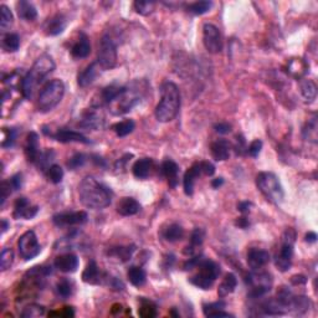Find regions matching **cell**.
<instances>
[{"label":"cell","instance_id":"cell-46","mask_svg":"<svg viewBox=\"0 0 318 318\" xmlns=\"http://www.w3.org/2000/svg\"><path fill=\"white\" fill-rule=\"evenodd\" d=\"M47 178L49 181L53 183V184H59L63 182L64 179V169L57 164H52L51 167L47 169Z\"/></svg>","mask_w":318,"mask_h":318},{"label":"cell","instance_id":"cell-55","mask_svg":"<svg viewBox=\"0 0 318 318\" xmlns=\"http://www.w3.org/2000/svg\"><path fill=\"white\" fill-rule=\"evenodd\" d=\"M200 168H201V173L208 177H212L214 176V173H215V167H214L213 163L208 162V160L200 162Z\"/></svg>","mask_w":318,"mask_h":318},{"label":"cell","instance_id":"cell-16","mask_svg":"<svg viewBox=\"0 0 318 318\" xmlns=\"http://www.w3.org/2000/svg\"><path fill=\"white\" fill-rule=\"evenodd\" d=\"M39 213V207H32L30 205L29 200L24 196L19 198L18 200L14 204V213L13 216L15 219H26V220H30V219L35 218L36 214Z\"/></svg>","mask_w":318,"mask_h":318},{"label":"cell","instance_id":"cell-13","mask_svg":"<svg viewBox=\"0 0 318 318\" xmlns=\"http://www.w3.org/2000/svg\"><path fill=\"white\" fill-rule=\"evenodd\" d=\"M89 219L86 212H67L59 213L52 216V223L59 227L74 226V225L85 224Z\"/></svg>","mask_w":318,"mask_h":318},{"label":"cell","instance_id":"cell-60","mask_svg":"<svg viewBox=\"0 0 318 318\" xmlns=\"http://www.w3.org/2000/svg\"><path fill=\"white\" fill-rule=\"evenodd\" d=\"M223 184H224V178H215V179H213V182H212V187L214 188V189H218V188L221 187Z\"/></svg>","mask_w":318,"mask_h":318},{"label":"cell","instance_id":"cell-2","mask_svg":"<svg viewBox=\"0 0 318 318\" xmlns=\"http://www.w3.org/2000/svg\"><path fill=\"white\" fill-rule=\"evenodd\" d=\"M55 70V61L49 53H44L33 65L32 69L22 78L21 94L26 100H32L36 87Z\"/></svg>","mask_w":318,"mask_h":318},{"label":"cell","instance_id":"cell-48","mask_svg":"<svg viewBox=\"0 0 318 318\" xmlns=\"http://www.w3.org/2000/svg\"><path fill=\"white\" fill-rule=\"evenodd\" d=\"M45 314V307L40 305H30L24 308L21 312V317L25 318H34V317H41Z\"/></svg>","mask_w":318,"mask_h":318},{"label":"cell","instance_id":"cell-62","mask_svg":"<svg viewBox=\"0 0 318 318\" xmlns=\"http://www.w3.org/2000/svg\"><path fill=\"white\" fill-rule=\"evenodd\" d=\"M292 282H294L295 285H298V283H305L306 277L305 276H294V277H292Z\"/></svg>","mask_w":318,"mask_h":318},{"label":"cell","instance_id":"cell-33","mask_svg":"<svg viewBox=\"0 0 318 318\" xmlns=\"http://www.w3.org/2000/svg\"><path fill=\"white\" fill-rule=\"evenodd\" d=\"M127 277H128L129 282L136 287L143 286L146 283V281H147V274H146V271L142 269V267H138V266L129 267V270L127 272Z\"/></svg>","mask_w":318,"mask_h":318},{"label":"cell","instance_id":"cell-22","mask_svg":"<svg viewBox=\"0 0 318 318\" xmlns=\"http://www.w3.org/2000/svg\"><path fill=\"white\" fill-rule=\"evenodd\" d=\"M140 204L134 198L131 196H125V198L120 199L117 204V213L122 216H132L139 213Z\"/></svg>","mask_w":318,"mask_h":318},{"label":"cell","instance_id":"cell-10","mask_svg":"<svg viewBox=\"0 0 318 318\" xmlns=\"http://www.w3.org/2000/svg\"><path fill=\"white\" fill-rule=\"evenodd\" d=\"M18 250L19 255L25 261L33 260V258H35L36 256L40 254L41 246L39 244L38 238H36L35 232L29 230V232L22 234L18 241Z\"/></svg>","mask_w":318,"mask_h":318},{"label":"cell","instance_id":"cell-18","mask_svg":"<svg viewBox=\"0 0 318 318\" xmlns=\"http://www.w3.org/2000/svg\"><path fill=\"white\" fill-rule=\"evenodd\" d=\"M78 257L74 254H64L57 256L55 258V263H53V266L57 270H60L61 272H66V274H72V272H76L78 269Z\"/></svg>","mask_w":318,"mask_h":318},{"label":"cell","instance_id":"cell-58","mask_svg":"<svg viewBox=\"0 0 318 318\" xmlns=\"http://www.w3.org/2000/svg\"><path fill=\"white\" fill-rule=\"evenodd\" d=\"M244 144H245V139H244V138L241 137V136H238V139H236V146H235L236 153H238V154L243 153V151L245 149Z\"/></svg>","mask_w":318,"mask_h":318},{"label":"cell","instance_id":"cell-14","mask_svg":"<svg viewBox=\"0 0 318 318\" xmlns=\"http://www.w3.org/2000/svg\"><path fill=\"white\" fill-rule=\"evenodd\" d=\"M78 126L87 131H98L105 126V117L98 111V107H96V108L89 109L83 113L82 118L78 122Z\"/></svg>","mask_w":318,"mask_h":318},{"label":"cell","instance_id":"cell-61","mask_svg":"<svg viewBox=\"0 0 318 318\" xmlns=\"http://www.w3.org/2000/svg\"><path fill=\"white\" fill-rule=\"evenodd\" d=\"M305 240L307 241V243H316L317 240V234L316 233H308L307 235H306Z\"/></svg>","mask_w":318,"mask_h":318},{"label":"cell","instance_id":"cell-3","mask_svg":"<svg viewBox=\"0 0 318 318\" xmlns=\"http://www.w3.org/2000/svg\"><path fill=\"white\" fill-rule=\"evenodd\" d=\"M181 108V92L178 86L165 81L160 87V101L156 107V118L162 123L173 121L178 116Z\"/></svg>","mask_w":318,"mask_h":318},{"label":"cell","instance_id":"cell-36","mask_svg":"<svg viewBox=\"0 0 318 318\" xmlns=\"http://www.w3.org/2000/svg\"><path fill=\"white\" fill-rule=\"evenodd\" d=\"M303 137L308 142H312L316 144L317 143V117L316 114H313V117L309 118L307 125L305 126L302 131Z\"/></svg>","mask_w":318,"mask_h":318},{"label":"cell","instance_id":"cell-29","mask_svg":"<svg viewBox=\"0 0 318 318\" xmlns=\"http://www.w3.org/2000/svg\"><path fill=\"white\" fill-rule=\"evenodd\" d=\"M16 9H18L19 18L25 21H34L38 18V10L34 7L32 3L26 2V0H20L16 4Z\"/></svg>","mask_w":318,"mask_h":318},{"label":"cell","instance_id":"cell-5","mask_svg":"<svg viewBox=\"0 0 318 318\" xmlns=\"http://www.w3.org/2000/svg\"><path fill=\"white\" fill-rule=\"evenodd\" d=\"M65 95V85L61 80L55 78L47 82L38 98V109L41 113L52 111L61 102Z\"/></svg>","mask_w":318,"mask_h":318},{"label":"cell","instance_id":"cell-52","mask_svg":"<svg viewBox=\"0 0 318 318\" xmlns=\"http://www.w3.org/2000/svg\"><path fill=\"white\" fill-rule=\"evenodd\" d=\"M11 191H13V189H11L9 181H3L2 185H0V207L2 208L5 205V201L10 196Z\"/></svg>","mask_w":318,"mask_h":318},{"label":"cell","instance_id":"cell-1","mask_svg":"<svg viewBox=\"0 0 318 318\" xmlns=\"http://www.w3.org/2000/svg\"><path fill=\"white\" fill-rule=\"evenodd\" d=\"M112 191L94 177H86L78 185V196L83 207L89 209H105L112 201Z\"/></svg>","mask_w":318,"mask_h":318},{"label":"cell","instance_id":"cell-59","mask_svg":"<svg viewBox=\"0 0 318 318\" xmlns=\"http://www.w3.org/2000/svg\"><path fill=\"white\" fill-rule=\"evenodd\" d=\"M235 224L238 225L239 227H241V229H246V227H249V225H250L249 220H247L245 216H241V218H239L238 220H236Z\"/></svg>","mask_w":318,"mask_h":318},{"label":"cell","instance_id":"cell-17","mask_svg":"<svg viewBox=\"0 0 318 318\" xmlns=\"http://www.w3.org/2000/svg\"><path fill=\"white\" fill-rule=\"evenodd\" d=\"M67 26V20L63 14H55L44 24V32L47 36H56L64 33Z\"/></svg>","mask_w":318,"mask_h":318},{"label":"cell","instance_id":"cell-35","mask_svg":"<svg viewBox=\"0 0 318 318\" xmlns=\"http://www.w3.org/2000/svg\"><path fill=\"white\" fill-rule=\"evenodd\" d=\"M163 236L169 243H176V241H179L183 239V236H184V229L179 224H171L165 229Z\"/></svg>","mask_w":318,"mask_h":318},{"label":"cell","instance_id":"cell-63","mask_svg":"<svg viewBox=\"0 0 318 318\" xmlns=\"http://www.w3.org/2000/svg\"><path fill=\"white\" fill-rule=\"evenodd\" d=\"M10 227V224L9 221L7 220V219H2V234H5L7 233V230Z\"/></svg>","mask_w":318,"mask_h":318},{"label":"cell","instance_id":"cell-15","mask_svg":"<svg viewBox=\"0 0 318 318\" xmlns=\"http://www.w3.org/2000/svg\"><path fill=\"white\" fill-rule=\"evenodd\" d=\"M270 260H271V256L266 250L252 247L247 251V265L252 271L263 269L264 266H266L270 263Z\"/></svg>","mask_w":318,"mask_h":318},{"label":"cell","instance_id":"cell-12","mask_svg":"<svg viewBox=\"0 0 318 318\" xmlns=\"http://www.w3.org/2000/svg\"><path fill=\"white\" fill-rule=\"evenodd\" d=\"M43 132L46 136L53 138L55 140L60 143H83V144H91L92 140L89 139L86 136H83L82 133L80 132H76L72 131V129H65V128H60L52 133V132L46 131V129L43 128Z\"/></svg>","mask_w":318,"mask_h":318},{"label":"cell","instance_id":"cell-39","mask_svg":"<svg viewBox=\"0 0 318 318\" xmlns=\"http://www.w3.org/2000/svg\"><path fill=\"white\" fill-rule=\"evenodd\" d=\"M213 8V3L208 2V0H203V2H195L193 4H189L187 7V10L193 15H203V14L208 13Z\"/></svg>","mask_w":318,"mask_h":318},{"label":"cell","instance_id":"cell-6","mask_svg":"<svg viewBox=\"0 0 318 318\" xmlns=\"http://www.w3.org/2000/svg\"><path fill=\"white\" fill-rule=\"evenodd\" d=\"M198 272L195 275L191 276L189 278L191 285L200 290H210L216 281V278L220 276V266L215 263V261L209 260V258H203L199 261Z\"/></svg>","mask_w":318,"mask_h":318},{"label":"cell","instance_id":"cell-47","mask_svg":"<svg viewBox=\"0 0 318 318\" xmlns=\"http://www.w3.org/2000/svg\"><path fill=\"white\" fill-rule=\"evenodd\" d=\"M14 263V252L11 249H4L2 251V256H0V270L2 271H7L10 269Z\"/></svg>","mask_w":318,"mask_h":318},{"label":"cell","instance_id":"cell-38","mask_svg":"<svg viewBox=\"0 0 318 318\" xmlns=\"http://www.w3.org/2000/svg\"><path fill=\"white\" fill-rule=\"evenodd\" d=\"M134 127H136V125H134L133 120H125L113 125L112 129L118 137H126L134 131Z\"/></svg>","mask_w":318,"mask_h":318},{"label":"cell","instance_id":"cell-42","mask_svg":"<svg viewBox=\"0 0 318 318\" xmlns=\"http://www.w3.org/2000/svg\"><path fill=\"white\" fill-rule=\"evenodd\" d=\"M0 13H2V18H0V29H2L3 33H5L11 25H13L14 16L11 10L7 7V5H2V7H0Z\"/></svg>","mask_w":318,"mask_h":318},{"label":"cell","instance_id":"cell-8","mask_svg":"<svg viewBox=\"0 0 318 318\" xmlns=\"http://www.w3.org/2000/svg\"><path fill=\"white\" fill-rule=\"evenodd\" d=\"M296 241V233L294 229H287L281 239V245L275 255V266L281 272H286L291 269L294 258V247Z\"/></svg>","mask_w":318,"mask_h":318},{"label":"cell","instance_id":"cell-28","mask_svg":"<svg viewBox=\"0 0 318 318\" xmlns=\"http://www.w3.org/2000/svg\"><path fill=\"white\" fill-rule=\"evenodd\" d=\"M152 168H153V160L151 158L138 159L132 167L133 176L138 179H147L151 174Z\"/></svg>","mask_w":318,"mask_h":318},{"label":"cell","instance_id":"cell-19","mask_svg":"<svg viewBox=\"0 0 318 318\" xmlns=\"http://www.w3.org/2000/svg\"><path fill=\"white\" fill-rule=\"evenodd\" d=\"M201 168H200V162L194 163L193 165L185 171L184 179H183V187H184V193L187 195H193L194 193V184L195 181L201 176Z\"/></svg>","mask_w":318,"mask_h":318},{"label":"cell","instance_id":"cell-20","mask_svg":"<svg viewBox=\"0 0 318 318\" xmlns=\"http://www.w3.org/2000/svg\"><path fill=\"white\" fill-rule=\"evenodd\" d=\"M25 154L29 162L36 163L40 157V146H39V136L35 132H30L26 137L25 143Z\"/></svg>","mask_w":318,"mask_h":318},{"label":"cell","instance_id":"cell-4","mask_svg":"<svg viewBox=\"0 0 318 318\" xmlns=\"http://www.w3.org/2000/svg\"><path fill=\"white\" fill-rule=\"evenodd\" d=\"M143 94H144V89L138 81L132 82L128 86H125L123 87V91L118 95L116 100L112 101L108 105L109 111L114 116L128 113L129 111H132L133 107H136L140 102Z\"/></svg>","mask_w":318,"mask_h":318},{"label":"cell","instance_id":"cell-11","mask_svg":"<svg viewBox=\"0 0 318 318\" xmlns=\"http://www.w3.org/2000/svg\"><path fill=\"white\" fill-rule=\"evenodd\" d=\"M203 44L210 53H219L223 50V38L220 30L213 24L203 26Z\"/></svg>","mask_w":318,"mask_h":318},{"label":"cell","instance_id":"cell-24","mask_svg":"<svg viewBox=\"0 0 318 318\" xmlns=\"http://www.w3.org/2000/svg\"><path fill=\"white\" fill-rule=\"evenodd\" d=\"M230 151H232V146L226 139H218L212 143L210 147V152H212L213 158L216 162H223V160L229 159Z\"/></svg>","mask_w":318,"mask_h":318},{"label":"cell","instance_id":"cell-27","mask_svg":"<svg viewBox=\"0 0 318 318\" xmlns=\"http://www.w3.org/2000/svg\"><path fill=\"white\" fill-rule=\"evenodd\" d=\"M308 70L309 65L306 63L303 59L300 57L291 59V60L288 61V64H287V71H288V74L296 78L303 77V76L307 74Z\"/></svg>","mask_w":318,"mask_h":318},{"label":"cell","instance_id":"cell-40","mask_svg":"<svg viewBox=\"0 0 318 318\" xmlns=\"http://www.w3.org/2000/svg\"><path fill=\"white\" fill-rule=\"evenodd\" d=\"M138 313L140 317L152 318L157 316V307L152 301L140 298V307L138 309Z\"/></svg>","mask_w":318,"mask_h":318},{"label":"cell","instance_id":"cell-41","mask_svg":"<svg viewBox=\"0 0 318 318\" xmlns=\"http://www.w3.org/2000/svg\"><path fill=\"white\" fill-rule=\"evenodd\" d=\"M134 246H121L116 247V249H111L108 251L109 256H113V257L118 258L121 261H127L131 258L132 254L134 252Z\"/></svg>","mask_w":318,"mask_h":318},{"label":"cell","instance_id":"cell-51","mask_svg":"<svg viewBox=\"0 0 318 318\" xmlns=\"http://www.w3.org/2000/svg\"><path fill=\"white\" fill-rule=\"evenodd\" d=\"M86 163V156L82 153H76L74 156L70 158L69 162H67V167L71 170H76L78 168L83 167V164Z\"/></svg>","mask_w":318,"mask_h":318},{"label":"cell","instance_id":"cell-25","mask_svg":"<svg viewBox=\"0 0 318 318\" xmlns=\"http://www.w3.org/2000/svg\"><path fill=\"white\" fill-rule=\"evenodd\" d=\"M100 71H101V69L96 61L95 63H92L91 65H89V66H87L86 69L83 70L80 75H78V77H77L78 85H80L81 87L90 86L96 80V77H97L98 74H100Z\"/></svg>","mask_w":318,"mask_h":318},{"label":"cell","instance_id":"cell-7","mask_svg":"<svg viewBox=\"0 0 318 318\" xmlns=\"http://www.w3.org/2000/svg\"><path fill=\"white\" fill-rule=\"evenodd\" d=\"M256 185L269 201L281 204L285 198V191L277 177L271 171H263L256 177Z\"/></svg>","mask_w":318,"mask_h":318},{"label":"cell","instance_id":"cell-32","mask_svg":"<svg viewBox=\"0 0 318 318\" xmlns=\"http://www.w3.org/2000/svg\"><path fill=\"white\" fill-rule=\"evenodd\" d=\"M204 239H205V230L201 229V227H195L190 235V245L185 247L184 250L185 254L193 255L194 252H195L196 247L201 246V244L204 243Z\"/></svg>","mask_w":318,"mask_h":318},{"label":"cell","instance_id":"cell-50","mask_svg":"<svg viewBox=\"0 0 318 318\" xmlns=\"http://www.w3.org/2000/svg\"><path fill=\"white\" fill-rule=\"evenodd\" d=\"M133 7H134V10H136L138 14H140V15H148V14H151L152 11H153L154 3L153 2H139V0H137V2H134Z\"/></svg>","mask_w":318,"mask_h":318},{"label":"cell","instance_id":"cell-37","mask_svg":"<svg viewBox=\"0 0 318 318\" xmlns=\"http://www.w3.org/2000/svg\"><path fill=\"white\" fill-rule=\"evenodd\" d=\"M3 47L8 52L18 51L19 47H20V38H19L18 34L8 33L3 39Z\"/></svg>","mask_w":318,"mask_h":318},{"label":"cell","instance_id":"cell-53","mask_svg":"<svg viewBox=\"0 0 318 318\" xmlns=\"http://www.w3.org/2000/svg\"><path fill=\"white\" fill-rule=\"evenodd\" d=\"M261 149H263V140L255 139L254 142H251V144L249 146V148H247V153H249V156L252 157V158H256V157H258V154H260Z\"/></svg>","mask_w":318,"mask_h":318},{"label":"cell","instance_id":"cell-45","mask_svg":"<svg viewBox=\"0 0 318 318\" xmlns=\"http://www.w3.org/2000/svg\"><path fill=\"white\" fill-rule=\"evenodd\" d=\"M53 158H55V153H53V151H51V149H47V151H45L40 154V157H39L36 164H38V167L40 168L41 170L45 171L49 169V168L52 165L51 162L53 160Z\"/></svg>","mask_w":318,"mask_h":318},{"label":"cell","instance_id":"cell-30","mask_svg":"<svg viewBox=\"0 0 318 318\" xmlns=\"http://www.w3.org/2000/svg\"><path fill=\"white\" fill-rule=\"evenodd\" d=\"M236 286H238V278H236V276L232 274V272H230V274H226L225 275L224 280L221 281V283L218 287L219 297L224 298L229 296L230 294H233V292L235 291Z\"/></svg>","mask_w":318,"mask_h":318},{"label":"cell","instance_id":"cell-34","mask_svg":"<svg viewBox=\"0 0 318 318\" xmlns=\"http://www.w3.org/2000/svg\"><path fill=\"white\" fill-rule=\"evenodd\" d=\"M123 87L125 86H116V85H109L105 87L101 92V102L109 105L112 101H114L118 97V95L123 91Z\"/></svg>","mask_w":318,"mask_h":318},{"label":"cell","instance_id":"cell-54","mask_svg":"<svg viewBox=\"0 0 318 318\" xmlns=\"http://www.w3.org/2000/svg\"><path fill=\"white\" fill-rule=\"evenodd\" d=\"M9 183H10L11 189H13V191L19 190L22 187V174L18 173V174H15V176H13L10 178Z\"/></svg>","mask_w":318,"mask_h":318},{"label":"cell","instance_id":"cell-56","mask_svg":"<svg viewBox=\"0 0 318 318\" xmlns=\"http://www.w3.org/2000/svg\"><path fill=\"white\" fill-rule=\"evenodd\" d=\"M214 128H215L216 133H219V134H227L232 132V125H229V123H226V122L216 123V125L214 126Z\"/></svg>","mask_w":318,"mask_h":318},{"label":"cell","instance_id":"cell-9","mask_svg":"<svg viewBox=\"0 0 318 318\" xmlns=\"http://www.w3.org/2000/svg\"><path fill=\"white\" fill-rule=\"evenodd\" d=\"M100 69L102 71L111 70L117 64V46L114 41L108 35H103L98 44L97 61Z\"/></svg>","mask_w":318,"mask_h":318},{"label":"cell","instance_id":"cell-57","mask_svg":"<svg viewBox=\"0 0 318 318\" xmlns=\"http://www.w3.org/2000/svg\"><path fill=\"white\" fill-rule=\"evenodd\" d=\"M251 205L252 204L250 201H241L238 204V210L240 213L246 214V213L250 212V208H251Z\"/></svg>","mask_w":318,"mask_h":318},{"label":"cell","instance_id":"cell-21","mask_svg":"<svg viewBox=\"0 0 318 318\" xmlns=\"http://www.w3.org/2000/svg\"><path fill=\"white\" fill-rule=\"evenodd\" d=\"M162 174L165 177V179L168 181V184H169L170 188H176L178 185L179 179H178V174H179V167L174 160L171 159H165L164 162L162 163Z\"/></svg>","mask_w":318,"mask_h":318},{"label":"cell","instance_id":"cell-31","mask_svg":"<svg viewBox=\"0 0 318 318\" xmlns=\"http://www.w3.org/2000/svg\"><path fill=\"white\" fill-rule=\"evenodd\" d=\"M301 95L306 103H312L317 97V86L312 80H302L300 83Z\"/></svg>","mask_w":318,"mask_h":318},{"label":"cell","instance_id":"cell-26","mask_svg":"<svg viewBox=\"0 0 318 318\" xmlns=\"http://www.w3.org/2000/svg\"><path fill=\"white\" fill-rule=\"evenodd\" d=\"M91 52V44L86 34H81L80 39L76 41L71 49V55L75 59H85Z\"/></svg>","mask_w":318,"mask_h":318},{"label":"cell","instance_id":"cell-44","mask_svg":"<svg viewBox=\"0 0 318 318\" xmlns=\"http://www.w3.org/2000/svg\"><path fill=\"white\" fill-rule=\"evenodd\" d=\"M3 139H2V147L3 148H11L15 144L16 136H18V132L15 128H3Z\"/></svg>","mask_w":318,"mask_h":318},{"label":"cell","instance_id":"cell-43","mask_svg":"<svg viewBox=\"0 0 318 318\" xmlns=\"http://www.w3.org/2000/svg\"><path fill=\"white\" fill-rule=\"evenodd\" d=\"M74 292V286H72V282L67 278H63L57 282L56 285V294L59 295L61 298H69Z\"/></svg>","mask_w":318,"mask_h":318},{"label":"cell","instance_id":"cell-23","mask_svg":"<svg viewBox=\"0 0 318 318\" xmlns=\"http://www.w3.org/2000/svg\"><path fill=\"white\" fill-rule=\"evenodd\" d=\"M82 281L89 285H100L103 281V276L98 269L95 260H91L87 264L86 269L82 272Z\"/></svg>","mask_w":318,"mask_h":318},{"label":"cell","instance_id":"cell-49","mask_svg":"<svg viewBox=\"0 0 318 318\" xmlns=\"http://www.w3.org/2000/svg\"><path fill=\"white\" fill-rule=\"evenodd\" d=\"M225 307H226V302H224V301L220 300V301H218V302L208 303V305L203 306V312H204V316L212 317L213 313H215V312H218V311H221V309H224Z\"/></svg>","mask_w":318,"mask_h":318}]
</instances>
